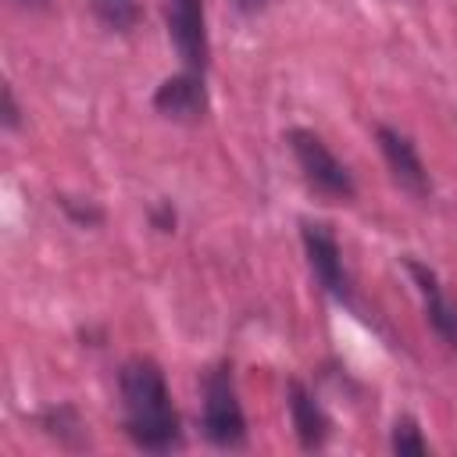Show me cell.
<instances>
[{"label":"cell","instance_id":"14","mask_svg":"<svg viewBox=\"0 0 457 457\" xmlns=\"http://www.w3.org/2000/svg\"><path fill=\"white\" fill-rule=\"evenodd\" d=\"M146 221H150V228H157L161 236H171V232L179 228V211H175V204H171L168 196H161V200L150 204Z\"/></svg>","mask_w":457,"mask_h":457},{"label":"cell","instance_id":"2","mask_svg":"<svg viewBox=\"0 0 457 457\" xmlns=\"http://www.w3.org/2000/svg\"><path fill=\"white\" fill-rule=\"evenodd\" d=\"M200 436L214 450H243L246 439H250L246 411H243L239 386H236V368H232L228 357L214 361L204 371V382H200Z\"/></svg>","mask_w":457,"mask_h":457},{"label":"cell","instance_id":"15","mask_svg":"<svg viewBox=\"0 0 457 457\" xmlns=\"http://www.w3.org/2000/svg\"><path fill=\"white\" fill-rule=\"evenodd\" d=\"M21 121H25V114H21V107H18L14 86L4 82V89H0V125H4V132H18Z\"/></svg>","mask_w":457,"mask_h":457},{"label":"cell","instance_id":"13","mask_svg":"<svg viewBox=\"0 0 457 457\" xmlns=\"http://www.w3.org/2000/svg\"><path fill=\"white\" fill-rule=\"evenodd\" d=\"M57 207H61V214L75 225V228H96L107 214H104V207L93 200V196H71V193H57Z\"/></svg>","mask_w":457,"mask_h":457},{"label":"cell","instance_id":"5","mask_svg":"<svg viewBox=\"0 0 457 457\" xmlns=\"http://www.w3.org/2000/svg\"><path fill=\"white\" fill-rule=\"evenodd\" d=\"M164 29L182 68L207 75L211 71V32L204 0H164Z\"/></svg>","mask_w":457,"mask_h":457},{"label":"cell","instance_id":"8","mask_svg":"<svg viewBox=\"0 0 457 457\" xmlns=\"http://www.w3.org/2000/svg\"><path fill=\"white\" fill-rule=\"evenodd\" d=\"M154 111L168 121H179V125H200L211 111V89H207V75L200 71H189V68H179L175 75L161 79L154 96H150Z\"/></svg>","mask_w":457,"mask_h":457},{"label":"cell","instance_id":"4","mask_svg":"<svg viewBox=\"0 0 457 457\" xmlns=\"http://www.w3.org/2000/svg\"><path fill=\"white\" fill-rule=\"evenodd\" d=\"M300 246H303V257H307V268L318 282V289L336 300L339 307H357V289H353V275L343 261V246H339V236L336 228L325 221V218H311L303 214L300 218Z\"/></svg>","mask_w":457,"mask_h":457},{"label":"cell","instance_id":"3","mask_svg":"<svg viewBox=\"0 0 457 457\" xmlns=\"http://www.w3.org/2000/svg\"><path fill=\"white\" fill-rule=\"evenodd\" d=\"M282 139H286V146H289V154H293V164H296L303 186H307L314 196H321V200H328V204H350V200L357 196V179H353V171L336 157V150H332L314 129L293 125V129H286Z\"/></svg>","mask_w":457,"mask_h":457},{"label":"cell","instance_id":"17","mask_svg":"<svg viewBox=\"0 0 457 457\" xmlns=\"http://www.w3.org/2000/svg\"><path fill=\"white\" fill-rule=\"evenodd\" d=\"M18 7H32V11H39V7H46L50 0H14Z\"/></svg>","mask_w":457,"mask_h":457},{"label":"cell","instance_id":"12","mask_svg":"<svg viewBox=\"0 0 457 457\" xmlns=\"http://www.w3.org/2000/svg\"><path fill=\"white\" fill-rule=\"evenodd\" d=\"M389 450L400 453V457H425L432 453L425 432H421V421L414 414H396L393 428H389Z\"/></svg>","mask_w":457,"mask_h":457},{"label":"cell","instance_id":"16","mask_svg":"<svg viewBox=\"0 0 457 457\" xmlns=\"http://www.w3.org/2000/svg\"><path fill=\"white\" fill-rule=\"evenodd\" d=\"M268 4H271V0H232V7H236L239 14H246V18H253V14H261V11H268Z\"/></svg>","mask_w":457,"mask_h":457},{"label":"cell","instance_id":"11","mask_svg":"<svg viewBox=\"0 0 457 457\" xmlns=\"http://www.w3.org/2000/svg\"><path fill=\"white\" fill-rule=\"evenodd\" d=\"M86 4H89V14L96 18V25L104 32H114V36L136 32L146 18L143 0H86Z\"/></svg>","mask_w":457,"mask_h":457},{"label":"cell","instance_id":"7","mask_svg":"<svg viewBox=\"0 0 457 457\" xmlns=\"http://www.w3.org/2000/svg\"><path fill=\"white\" fill-rule=\"evenodd\" d=\"M403 268H407V275H411V282H414V289H418V296H421V311H425L428 328L443 339L446 350L457 353V296L443 286L439 271H436L428 261L407 253V257H403Z\"/></svg>","mask_w":457,"mask_h":457},{"label":"cell","instance_id":"6","mask_svg":"<svg viewBox=\"0 0 457 457\" xmlns=\"http://www.w3.org/2000/svg\"><path fill=\"white\" fill-rule=\"evenodd\" d=\"M375 143H378V154H382L393 182L414 200H432V175L418 154V143L403 129L386 125V121L375 125Z\"/></svg>","mask_w":457,"mask_h":457},{"label":"cell","instance_id":"10","mask_svg":"<svg viewBox=\"0 0 457 457\" xmlns=\"http://www.w3.org/2000/svg\"><path fill=\"white\" fill-rule=\"evenodd\" d=\"M36 425L46 439H54L64 450L86 446V418L71 400H57V403H46L43 411H36Z\"/></svg>","mask_w":457,"mask_h":457},{"label":"cell","instance_id":"1","mask_svg":"<svg viewBox=\"0 0 457 457\" xmlns=\"http://www.w3.org/2000/svg\"><path fill=\"white\" fill-rule=\"evenodd\" d=\"M121 432L143 453H175L186 446V428L168 386L164 368L154 357H129L118 368Z\"/></svg>","mask_w":457,"mask_h":457},{"label":"cell","instance_id":"9","mask_svg":"<svg viewBox=\"0 0 457 457\" xmlns=\"http://www.w3.org/2000/svg\"><path fill=\"white\" fill-rule=\"evenodd\" d=\"M286 407H289V421H293L300 450H325L332 439V418L303 378L286 382Z\"/></svg>","mask_w":457,"mask_h":457}]
</instances>
